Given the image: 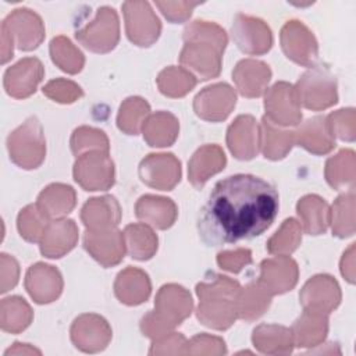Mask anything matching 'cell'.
Listing matches in <instances>:
<instances>
[{
	"instance_id": "cell-1",
	"label": "cell",
	"mask_w": 356,
	"mask_h": 356,
	"mask_svg": "<svg viewBox=\"0 0 356 356\" xmlns=\"http://www.w3.org/2000/svg\"><path fill=\"white\" fill-rule=\"evenodd\" d=\"M280 209L277 189L252 174L218 181L200 210L197 231L207 246L252 239L267 231Z\"/></svg>"
},
{
	"instance_id": "cell-2",
	"label": "cell",
	"mask_w": 356,
	"mask_h": 356,
	"mask_svg": "<svg viewBox=\"0 0 356 356\" xmlns=\"http://www.w3.org/2000/svg\"><path fill=\"white\" fill-rule=\"evenodd\" d=\"M184 47L179 63L200 79L216 78L221 72V60L228 38L225 31L209 21L196 19L184 29Z\"/></svg>"
},
{
	"instance_id": "cell-3",
	"label": "cell",
	"mask_w": 356,
	"mask_h": 356,
	"mask_svg": "<svg viewBox=\"0 0 356 356\" xmlns=\"http://www.w3.org/2000/svg\"><path fill=\"white\" fill-rule=\"evenodd\" d=\"M241 291L238 281L227 275L211 273L210 280L196 285L199 306L197 320L214 330H227L238 318L236 299Z\"/></svg>"
},
{
	"instance_id": "cell-4",
	"label": "cell",
	"mask_w": 356,
	"mask_h": 356,
	"mask_svg": "<svg viewBox=\"0 0 356 356\" xmlns=\"http://www.w3.org/2000/svg\"><path fill=\"white\" fill-rule=\"evenodd\" d=\"M191 293L178 284L163 285L154 300V310L143 316L140 330L150 339L161 338L174 331L192 313Z\"/></svg>"
},
{
	"instance_id": "cell-5",
	"label": "cell",
	"mask_w": 356,
	"mask_h": 356,
	"mask_svg": "<svg viewBox=\"0 0 356 356\" xmlns=\"http://www.w3.org/2000/svg\"><path fill=\"white\" fill-rule=\"evenodd\" d=\"M10 160L24 170L38 168L46 157V139L38 117L26 118L7 138Z\"/></svg>"
},
{
	"instance_id": "cell-6",
	"label": "cell",
	"mask_w": 356,
	"mask_h": 356,
	"mask_svg": "<svg viewBox=\"0 0 356 356\" xmlns=\"http://www.w3.org/2000/svg\"><path fill=\"white\" fill-rule=\"evenodd\" d=\"M293 88L299 106L313 111L325 110L338 102L337 79L323 65L310 67L302 74Z\"/></svg>"
},
{
	"instance_id": "cell-7",
	"label": "cell",
	"mask_w": 356,
	"mask_h": 356,
	"mask_svg": "<svg viewBox=\"0 0 356 356\" xmlns=\"http://www.w3.org/2000/svg\"><path fill=\"white\" fill-rule=\"evenodd\" d=\"M76 40L93 53H108L120 40V21L114 8L103 6L92 22L75 32Z\"/></svg>"
},
{
	"instance_id": "cell-8",
	"label": "cell",
	"mask_w": 356,
	"mask_h": 356,
	"mask_svg": "<svg viewBox=\"0 0 356 356\" xmlns=\"http://www.w3.org/2000/svg\"><path fill=\"white\" fill-rule=\"evenodd\" d=\"M74 179L85 191H107L115 182L114 163L106 152H86L76 157Z\"/></svg>"
},
{
	"instance_id": "cell-9",
	"label": "cell",
	"mask_w": 356,
	"mask_h": 356,
	"mask_svg": "<svg viewBox=\"0 0 356 356\" xmlns=\"http://www.w3.org/2000/svg\"><path fill=\"white\" fill-rule=\"evenodd\" d=\"M121 7L128 39L139 47L152 46L160 36L161 22L150 4L147 1H125Z\"/></svg>"
},
{
	"instance_id": "cell-10",
	"label": "cell",
	"mask_w": 356,
	"mask_h": 356,
	"mask_svg": "<svg viewBox=\"0 0 356 356\" xmlns=\"http://www.w3.org/2000/svg\"><path fill=\"white\" fill-rule=\"evenodd\" d=\"M281 47L285 56L303 67H313L318 57V43L313 32L300 21L285 22L280 33Z\"/></svg>"
},
{
	"instance_id": "cell-11",
	"label": "cell",
	"mask_w": 356,
	"mask_h": 356,
	"mask_svg": "<svg viewBox=\"0 0 356 356\" xmlns=\"http://www.w3.org/2000/svg\"><path fill=\"white\" fill-rule=\"evenodd\" d=\"M232 40L238 49L250 56H261L273 46L270 26L260 18L236 14L231 26Z\"/></svg>"
},
{
	"instance_id": "cell-12",
	"label": "cell",
	"mask_w": 356,
	"mask_h": 356,
	"mask_svg": "<svg viewBox=\"0 0 356 356\" xmlns=\"http://www.w3.org/2000/svg\"><path fill=\"white\" fill-rule=\"evenodd\" d=\"M266 118L278 127H295L302 120L295 88L288 82H277L266 92Z\"/></svg>"
},
{
	"instance_id": "cell-13",
	"label": "cell",
	"mask_w": 356,
	"mask_h": 356,
	"mask_svg": "<svg viewBox=\"0 0 356 356\" xmlns=\"http://www.w3.org/2000/svg\"><path fill=\"white\" fill-rule=\"evenodd\" d=\"M14 44L24 51L35 50L44 39V25L42 18L29 8H17L1 22Z\"/></svg>"
},
{
	"instance_id": "cell-14",
	"label": "cell",
	"mask_w": 356,
	"mask_h": 356,
	"mask_svg": "<svg viewBox=\"0 0 356 356\" xmlns=\"http://www.w3.org/2000/svg\"><path fill=\"white\" fill-rule=\"evenodd\" d=\"M140 181L159 191H171L181 181V161L172 153H152L138 168Z\"/></svg>"
},
{
	"instance_id": "cell-15",
	"label": "cell",
	"mask_w": 356,
	"mask_h": 356,
	"mask_svg": "<svg viewBox=\"0 0 356 356\" xmlns=\"http://www.w3.org/2000/svg\"><path fill=\"white\" fill-rule=\"evenodd\" d=\"M236 104L235 90L225 82L202 89L193 99V110L202 120L218 122L225 120Z\"/></svg>"
},
{
	"instance_id": "cell-16",
	"label": "cell",
	"mask_w": 356,
	"mask_h": 356,
	"mask_svg": "<svg viewBox=\"0 0 356 356\" xmlns=\"http://www.w3.org/2000/svg\"><path fill=\"white\" fill-rule=\"evenodd\" d=\"M83 248L103 267L117 266L125 254L124 232L117 228L86 229L83 234Z\"/></svg>"
},
{
	"instance_id": "cell-17",
	"label": "cell",
	"mask_w": 356,
	"mask_h": 356,
	"mask_svg": "<svg viewBox=\"0 0 356 356\" xmlns=\"http://www.w3.org/2000/svg\"><path fill=\"white\" fill-rule=\"evenodd\" d=\"M71 341L82 352L96 353L111 341V327L99 314L86 313L76 317L71 325Z\"/></svg>"
},
{
	"instance_id": "cell-18",
	"label": "cell",
	"mask_w": 356,
	"mask_h": 356,
	"mask_svg": "<svg viewBox=\"0 0 356 356\" xmlns=\"http://www.w3.org/2000/svg\"><path fill=\"white\" fill-rule=\"evenodd\" d=\"M341 288L338 282L328 274H317L312 277L299 293L300 305L305 310L320 313H331L341 303Z\"/></svg>"
},
{
	"instance_id": "cell-19",
	"label": "cell",
	"mask_w": 356,
	"mask_h": 356,
	"mask_svg": "<svg viewBox=\"0 0 356 356\" xmlns=\"http://www.w3.org/2000/svg\"><path fill=\"white\" fill-rule=\"evenodd\" d=\"M298 277L299 268L296 261L289 256H277L260 263L257 282L267 293L274 296L291 291L296 285Z\"/></svg>"
},
{
	"instance_id": "cell-20",
	"label": "cell",
	"mask_w": 356,
	"mask_h": 356,
	"mask_svg": "<svg viewBox=\"0 0 356 356\" xmlns=\"http://www.w3.org/2000/svg\"><path fill=\"white\" fill-rule=\"evenodd\" d=\"M44 76V68L39 58L25 57L4 72V89L15 99H26L35 93Z\"/></svg>"
},
{
	"instance_id": "cell-21",
	"label": "cell",
	"mask_w": 356,
	"mask_h": 356,
	"mask_svg": "<svg viewBox=\"0 0 356 356\" xmlns=\"http://www.w3.org/2000/svg\"><path fill=\"white\" fill-rule=\"evenodd\" d=\"M227 145L238 160H252L260 150V125L249 114L238 115L227 129Z\"/></svg>"
},
{
	"instance_id": "cell-22",
	"label": "cell",
	"mask_w": 356,
	"mask_h": 356,
	"mask_svg": "<svg viewBox=\"0 0 356 356\" xmlns=\"http://www.w3.org/2000/svg\"><path fill=\"white\" fill-rule=\"evenodd\" d=\"M25 289L36 303H51L63 292V277L56 267L36 263L26 271Z\"/></svg>"
},
{
	"instance_id": "cell-23",
	"label": "cell",
	"mask_w": 356,
	"mask_h": 356,
	"mask_svg": "<svg viewBox=\"0 0 356 356\" xmlns=\"http://www.w3.org/2000/svg\"><path fill=\"white\" fill-rule=\"evenodd\" d=\"M78 242V227L72 220H50L39 242L40 253L49 259H60L71 252Z\"/></svg>"
},
{
	"instance_id": "cell-24",
	"label": "cell",
	"mask_w": 356,
	"mask_h": 356,
	"mask_svg": "<svg viewBox=\"0 0 356 356\" xmlns=\"http://www.w3.org/2000/svg\"><path fill=\"white\" fill-rule=\"evenodd\" d=\"M232 79L242 96L260 97L267 90V85L271 79V70L260 60L246 58L235 65Z\"/></svg>"
},
{
	"instance_id": "cell-25",
	"label": "cell",
	"mask_w": 356,
	"mask_h": 356,
	"mask_svg": "<svg viewBox=\"0 0 356 356\" xmlns=\"http://www.w3.org/2000/svg\"><path fill=\"white\" fill-rule=\"evenodd\" d=\"M225 164V153L218 145H204L193 153L188 163V179L196 189H200L210 177L222 171Z\"/></svg>"
},
{
	"instance_id": "cell-26",
	"label": "cell",
	"mask_w": 356,
	"mask_h": 356,
	"mask_svg": "<svg viewBox=\"0 0 356 356\" xmlns=\"http://www.w3.org/2000/svg\"><path fill=\"white\" fill-rule=\"evenodd\" d=\"M295 143L307 152L321 156L335 147V138L327 122V117L316 115L306 120L295 132Z\"/></svg>"
},
{
	"instance_id": "cell-27",
	"label": "cell",
	"mask_w": 356,
	"mask_h": 356,
	"mask_svg": "<svg viewBox=\"0 0 356 356\" xmlns=\"http://www.w3.org/2000/svg\"><path fill=\"white\" fill-rule=\"evenodd\" d=\"M136 217L157 229H167L172 227L177 220L178 209L177 204L163 196L143 195L135 204Z\"/></svg>"
},
{
	"instance_id": "cell-28",
	"label": "cell",
	"mask_w": 356,
	"mask_h": 356,
	"mask_svg": "<svg viewBox=\"0 0 356 356\" xmlns=\"http://www.w3.org/2000/svg\"><path fill=\"white\" fill-rule=\"evenodd\" d=\"M81 220L86 229L115 228L121 221L120 203L110 195L92 197L83 204Z\"/></svg>"
},
{
	"instance_id": "cell-29",
	"label": "cell",
	"mask_w": 356,
	"mask_h": 356,
	"mask_svg": "<svg viewBox=\"0 0 356 356\" xmlns=\"http://www.w3.org/2000/svg\"><path fill=\"white\" fill-rule=\"evenodd\" d=\"M152 292L149 275L136 267H127L120 271L114 282L117 299L128 306H136L147 300Z\"/></svg>"
},
{
	"instance_id": "cell-30",
	"label": "cell",
	"mask_w": 356,
	"mask_h": 356,
	"mask_svg": "<svg viewBox=\"0 0 356 356\" xmlns=\"http://www.w3.org/2000/svg\"><path fill=\"white\" fill-rule=\"evenodd\" d=\"M293 345L299 348H313L324 342L328 332V317L325 313L303 310L295 320L292 328Z\"/></svg>"
},
{
	"instance_id": "cell-31",
	"label": "cell",
	"mask_w": 356,
	"mask_h": 356,
	"mask_svg": "<svg viewBox=\"0 0 356 356\" xmlns=\"http://www.w3.org/2000/svg\"><path fill=\"white\" fill-rule=\"evenodd\" d=\"M179 132V122L177 117L168 111H157L149 114L142 125V134L146 143L152 147L171 146Z\"/></svg>"
},
{
	"instance_id": "cell-32",
	"label": "cell",
	"mask_w": 356,
	"mask_h": 356,
	"mask_svg": "<svg viewBox=\"0 0 356 356\" xmlns=\"http://www.w3.org/2000/svg\"><path fill=\"white\" fill-rule=\"evenodd\" d=\"M42 213L49 218H63L76 204V193L65 184H50L38 196L36 202Z\"/></svg>"
},
{
	"instance_id": "cell-33",
	"label": "cell",
	"mask_w": 356,
	"mask_h": 356,
	"mask_svg": "<svg viewBox=\"0 0 356 356\" xmlns=\"http://www.w3.org/2000/svg\"><path fill=\"white\" fill-rule=\"evenodd\" d=\"M254 348L266 355H288L293 349V338L289 328L278 324H260L253 330Z\"/></svg>"
},
{
	"instance_id": "cell-34",
	"label": "cell",
	"mask_w": 356,
	"mask_h": 356,
	"mask_svg": "<svg viewBox=\"0 0 356 356\" xmlns=\"http://www.w3.org/2000/svg\"><path fill=\"white\" fill-rule=\"evenodd\" d=\"M296 213L306 234H324L330 225V206L317 195H306L296 204Z\"/></svg>"
},
{
	"instance_id": "cell-35",
	"label": "cell",
	"mask_w": 356,
	"mask_h": 356,
	"mask_svg": "<svg viewBox=\"0 0 356 356\" xmlns=\"http://www.w3.org/2000/svg\"><path fill=\"white\" fill-rule=\"evenodd\" d=\"M295 145L293 131L282 129L266 117L260 124V150L268 160L284 159Z\"/></svg>"
},
{
	"instance_id": "cell-36",
	"label": "cell",
	"mask_w": 356,
	"mask_h": 356,
	"mask_svg": "<svg viewBox=\"0 0 356 356\" xmlns=\"http://www.w3.org/2000/svg\"><path fill=\"white\" fill-rule=\"evenodd\" d=\"M125 248L135 260H149L157 252V235L145 222L129 224L124 229Z\"/></svg>"
},
{
	"instance_id": "cell-37",
	"label": "cell",
	"mask_w": 356,
	"mask_h": 356,
	"mask_svg": "<svg viewBox=\"0 0 356 356\" xmlns=\"http://www.w3.org/2000/svg\"><path fill=\"white\" fill-rule=\"evenodd\" d=\"M271 295L267 293L257 281L249 282L246 286L241 288L236 299V313L238 318L253 321L264 314L270 307Z\"/></svg>"
},
{
	"instance_id": "cell-38",
	"label": "cell",
	"mask_w": 356,
	"mask_h": 356,
	"mask_svg": "<svg viewBox=\"0 0 356 356\" xmlns=\"http://www.w3.org/2000/svg\"><path fill=\"white\" fill-rule=\"evenodd\" d=\"M33 318V312L26 300L21 296L4 298L0 305L1 330L11 334H18L29 327Z\"/></svg>"
},
{
	"instance_id": "cell-39",
	"label": "cell",
	"mask_w": 356,
	"mask_h": 356,
	"mask_svg": "<svg viewBox=\"0 0 356 356\" xmlns=\"http://www.w3.org/2000/svg\"><path fill=\"white\" fill-rule=\"evenodd\" d=\"M355 152L352 149H342L338 154L330 157L325 163V179L334 189L355 186Z\"/></svg>"
},
{
	"instance_id": "cell-40",
	"label": "cell",
	"mask_w": 356,
	"mask_h": 356,
	"mask_svg": "<svg viewBox=\"0 0 356 356\" xmlns=\"http://www.w3.org/2000/svg\"><path fill=\"white\" fill-rule=\"evenodd\" d=\"M150 114L149 103L138 96L125 99L118 110L117 127L127 135H138Z\"/></svg>"
},
{
	"instance_id": "cell-41",
	"label": "cell",
	"mask_w": 356,
	"mask_h": 356,
	"mask_svg": "<svg viewBox=\"0 0 356 356\" xmlns=\"http://www.w3.org/2000/svg\"><path fill=\"white\" fill-rule=\"evenodd\" d=\"M197 83V78L184 67H167L157 76V86L164 96L182 97Z\"/></svg>"
},
{
	"instance_id": "cell-42",
	"label": "cell",
	"mask_w": 356,
	"mask_h": 356,
	"mask_svg": "<svg viewBox=\"0 0 356 356\" xmlns=\"http://www.w3.org/2000/svg\"><path fill=\"white\" fill-rule=\"evenodd\" d=\"M330 224L338 238L352 236L355 234V193L350 189L337 197L330 210Z\"/></svg>"
},
{
	"instance_id": "cell-43",
	"label": "cell",
	"mask_w": 356,
	"mask_h": 356,
	"mask_svg": "<svg viewBox=\"0 0 356 356\" xmlns=\"http://www.w3.org/2000/svg\"><path fill=\"white\" fill-rule=\"evenodd\" d=\"M50 56L53 63L67 74H78L85 64L82 51L65 36L60 35L50 42Z\"/></svg>"
},
{
	"instance_id": "cell-44",
	"label": "cell",
	"mask_w": 356,
	"mask_h": 356,
	"mask_svg": "<svg viewBox=\"0 0 356 356\" xmlns=\"http://www.w3.org/2000/svg\"><path fill=\"white\" fill-rule=\"evenodd\" d=\"M302 242V227L295 218H286L278 231L267 241L270 254L289 256Z\"/></svg>"
},
{
	"instance_id": "cell-45",
	"label": "cell",
	"mask_w": 356,
	"mask_h": 356,
	"mask_svg": "<svg viewBox=\"0 0 356 356\" xmlns=\"http://www.w3.org/2000/svg\"><path fill=\"white\" fill-rule=\"evenodd\" d=\"M49 221L38 204H28L18 214V232L28 242H40Z\"/></svg>"
},
{
	"instance_id": "cell-46",
	"label": "cell",
	"mask_w": 356,
	"mask_h": 356,
	"mask_svg": "<svg viewBox=\"0 0 356 356\" xmlns=\"http://www.w3.org/2000/svg\"><path fill=\"white\" fill-rule=\"evenodd\" d=\"M71 150L78 157L86 152H106L110 150V143L107 135L97 128L92 127H79L72 132L71 140Z\"/></svg>"
},
{
	"instance_id": "cell-47",
	"label": "cell",
	"mask_w": 356,
	"mask_h": 356,
	"mask_svg": "<svg viewBox=\"0 0 356 356\" xmlns=\"http://www.w3.org/2000/svg\"><path fill=\"white\" fill-rule=\"evenodd\" d=\"M42 90H43V95H46L49 99L63 104L74 103L75 100L83 96V90L78 83L64 78L49 81Z\"/></svg>"
},
{
	"instance_id": "cell-48",
	"label": "cell",
	"mask_w": 356,
	"mask_h": 356,
	"mask_svg": "<svg viewBox=\"0 0 356 356\" xmlns=\"http://www.w3.org/2000/svg\"><path fill=\"white\" fill-rule=\"evenodd\" d=\"M327 122L332 136L342 140H355V108H341L327 115Z\"/></svg>"
},
{
	"instance_id": "cell-49",
	"label": "cell",
	"mask_w": 356,
	"mask_h": 356,
	"mask_svg": "<svg viewBox=\"0 0 356 356\" xmlns=\"http://www.w3.org/2000/svg\"><path fill=\"white\" fill-rule=\"evenodd\" d=\"M188 339L179 332H170L161 338L153 339L149 355H186Z\"/></svg>"
},
{
	"instance_id": "cell-50",
	"label": "cell",
	"mask_w": 356,
	"mask_h": 356,
	"mask_svg": "<svg viewBox=\"0 0 356 356\" xmlns=\"http://www.w3.org/2000/svg\"><path fill=\"white\" fill-rule=\"evenodd\" d=\"M225 355L227 346L220 337L199 334L188 341L186 355Z\"/></svg>"
},
{
	"instance_id": "cell-51",
	"label": "cell",
	"mask_w": 356,
	"mask_h": 356,
	"mask_svg": "<svg viewBox=\"0 0 356 356\" xmlns=\"http://www.w3.org/2000/svg\"><path fill=\"white\" fill-rule=\"evenodd\" d=\"M252 252L250 249L239 248L235 250H222L217 254V264L227 271L231 273H239L246 266L252 264Z\"/></svg>"
},
{
	"instance_id": "cell-52",
	"label": "cell",
	"mask_w": 356,
	"mask_h": 356,
	"mask_svg": "<svg viewBox=\"0 0 356 356\" xmlns=\"http://www.w3.org/2000/svg\"><path fill=\"white\" fill-rule=\"evenodd\" d=\"M199 1H156V7L171 24L185 22Z\"/></svg>"
},
{
	"instance_id": "cell-53",
	"label": "cell",
	"mask_w": 356,
	"mask_h": 356,
	"mask_svg": "<svg viewBox=\"0 0 356 356\" xmlns=\"http://www.w3.org/2000/svg\"><path fill=\"white\" fill-rule=\"evenodd\" d=\"M1 293H6L7 291L13 289L17 282H18V277H19V266L17 263V260L7 254V253H1Z\"/></svg>"
},
{
	"instance_id": "cell-54",
	"label": "cell",
	"mask_w": 356,
	"mask_h": 356,
	"mask_svg": "<svg viewBox=\"0 0 356 356\" xmlns=\"http://www.w3.org/2000/svg\"><path fill=\"white\" fill-rule=\"evenodd\" d=\"M355 243H350L349 249L343 253L341 260V274L346 278L348 282H355Z\"/></svg>"
},
{
	"instance_id": "cell-55",
	"label": "cell",
	"mask_w": 356,
	"mask_h": 356,
	"mask_svg": "<svg viewBox=\"0 0 356 356\" xmlns=\"http://www.w3.org/2000/svg\"><path fill=\"white\" fill-rule=\"evenodd\" d=\"M13 47L14 42L8 36V33L1 29V63L6 64L10 58H13Z\"/></svg>"
},
{
	"instance_id": "cell-56",
	"label": "cell",
	"mask_w": 356,
	"mask_h": 356,
	"mask_svg": "<svg viewBox=\"0 0 356 356\" xmlns=\"http://www.w3.org/2000/svg\"><path fill=\"white\" fill-rule=\"evenodd\" d=\"M21 353H36V355H40L42 352L36 348H32L29 346V343H19V342H15L13 348H8L6 350V356L8 355H21Z\"/></svg>"
}]
</instances>
